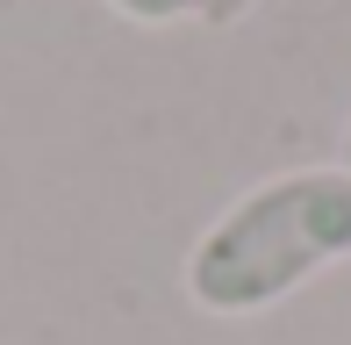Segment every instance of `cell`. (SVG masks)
<instances>
[{
    "instance_id": "cell-1",
    "label": "cell",
    "mask_w": 351,
    "mask_h": 345,
    "mask_svg": "<svg viewBox=\"0 0 351 345\" xmlns=\"http://www.w3.org/2000/svg\"><path fill=\"white\" fill-rule=\"evenodd\" d=\"M337 259H351V172L294 166L237 194L201 230L180 266V288L208 317H258V309L301 295Z\"/></svg>"
},
{
    "instance_id": "cell-2",
    "label": "cell",
    "mask_w": 351,
    "mask_h": 345,
    "mask_svg": "<svg viewBox=\"0 0 351 345\" xmlns=\"http://www.w3.org/2000/svg\"><path fill=\"white\" fill-rule=\"evenodd\" d=\"M122 22H143V29H172V22H194V0H108Z\"/></svg>"
},
{
    "instance_id": "cell-3",
    "label": "cell",
    "mask_w": 351,
    "mask_h": 345,
    "mask_svg": "<svg viewBox=\"0 0 351 345\" xmlns=\"http://www.w3.org/2000/svg\"><path fill=\"white\" fill-rule=\"evenodd\" d=\"M251 8H258V0H194V22L201 29H237Z\"/></svg>"
},
{
    "instance_id": "cell-4",
    "label": "cell",
    "mask_w": 351,
    "mask_h": 345,
    "mask_svg": "<svg viewBox=\"0 0 351 345\" xmlns=\"http://www.w3.org/2000/svg\"><path fill=\"white\" fill-rule=\"evenodd\" d=\"M337 166H344V172H351V122H344V159H337Z\"/></svg>"
}]
</instances>
